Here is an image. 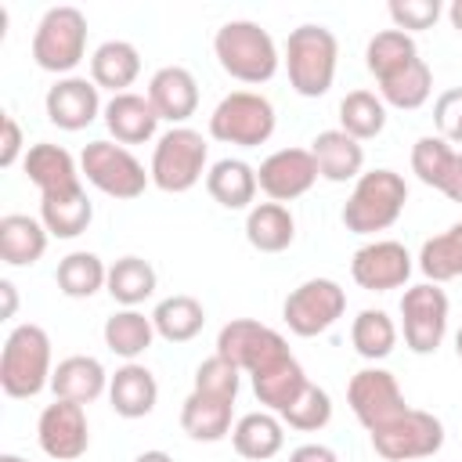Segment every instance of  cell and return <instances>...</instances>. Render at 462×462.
<instances>
[{"instance_id":"53","label":"cell","mask_w":462,"mask_h":462,"mask_svg":"<svg viewBox=\"0 0 462 462\" xmlns=\"http://www.w3.org/2000/svg\"><path fill=\"white\" fill-rule=\"evenodd\" d=\"M455 350H458V357H462V328L455 332Z\"/></svg>"},{"instance_id":"50","label":"cell","mask_w":462,"mask_h":462,"mask_svg":"<svg viewBox=\"0 0 462 462\" xmlns=\"http://www.w3.org/2000/svg\"><path fill=\"white\" fill-rule=\"evenodd\" d=\"M134 462H173V458H170L166 451H141Z\"/></svg>"},{"instance_id":"8","label":"cell","mask_w":462,"mask_h":462,"mask_svg":"<svg viewBox=\"0 0 462 462\" xmlns=\"http://www.w3.org/2000/svg\"><path fill=\"white\" fill-rule=\"evenodd\" d=\"M79 173L112 199H137L152 180V173H144L134 152L112 141H90L79 155Z\"/></svg>"},{"instance_id":"16","label":"cell","mask_w":462,"mask_h":462,"mask_svg":"<svg viewBox=\"0 0 462 462\" xmlns=\"http://www.w3.org/2000/svg\"><path fill=\"white\" fill-rule=\"evenodd\" d=\"M350 274L361 289L368 292H386V289H401L411 274V256L401 242L393 238H379V242H368L354 253L350 260Z\"/></svg>"},{"instance_id":"43","label":"cell","mask_w":462,"mask_h":462,"mask_svg":"<svg viewBox=\"0 0 462 462\" xmlns=\"http://www.w3.org/2000/svg\"><path fill=\"white\" fill-rule=\"evenodd\" d=\"M238 379H242V372L231 361H224L220 354L206 357L195 368V390H209V393H220V397H238Z\"/></svg>"},{"instance_id":"39","label":"cell","mask_w":462,"mask_h":462,"mask_svg":"<svg viewBox=\"0 0 462 462\" xmlns=\"http://www.w3.org/2000/svg\"><path fill=\"white\" fill-rule=\"evenodd\" d=\"M411 58H419V47H415L411 32H401V29H383L365 47V65L375 79H386L390 72L404 69Z\"/></svg>"},{"instance_id":"15","label":"cell","mask_w":462,"mask_h":462,"mask_svg":"<svg viewBox=\"0 0 462 462\" xmlns=\"http://www.w3.org/2000/svg\"><path fill=\"white\" fill-rule=\"evenodd\" d=\"M314 180H318V162L310 148H278L256 170V184L271 202H292L307 195Z\"/></svg>"},{"instance_id":"33","label":"cell","mask_w":462,"mask_h":462,"mask_svg":"<svg viewBox=\"0 0 462 462\" xmlns=\"http://www.w3.org/2000/svg\"><path fill=\"white\" fill-rule=\"evenodd\" d=\"M40 220L54 238H76L90 227L94 220V202L87 199V191H72V195H54V199H40Z\"/></svg>"},{"instance_id":"17","label":"cell","mask_w":462,"mask_h":462,"mask_svg":"<svg viewBox=\"0 0 462 462\" xmlns=\"http://www.w3.org/2000/svg\"><path fill=\"white\" fill-rule=\"evenodd\" d=\"M43 108H47V119L54 126H61V130H83L101 112L97 83L94 79H83V76H65V79H58L47 90Z\"/></svg>"},{"instance_id":"51","label":"cell","mask_w":462,"mask_h":462,"mask_svg":"<svg viewBox=\"0 0 462 462\" xmlns=\"http://www.w3.org/2000/svg\"><path fill=\"white\" fill-rule=\"evenodd\" d=\"M448 18H451V25L462 32V0H451V7H448Z\"/></svg>"},{"instance_id":"13","label":"cell","mask_w":462,"mask_h":462,"mask_svg":"<svg viewBox=\"0 0 462 462\" xmlns=\"http://www.w3.org/2000/svg\"><path fill=\"white\" fill-rule=\"evenodd\" d=\"M346 401H350V411L357 415V422L368 433L390 426L397 415L408 411L404 393H401L397 379L386 368H361L346 386Z\"/></svg>"},{"instance_id":"3","label":"cell","mask_w":462,"mask_h":462,"mask_svg":"<svg viewBox=\"0 0 462 462\" xmlns=\"http://www.w3.org/2000/svg\"><path fill=\"white\" fill-rule=\"evenodd\" d=\"M408 202V184L393 170H368L357 177L350 199L343 202V224L354 235L386 231Z\"/></svg>"},{"instance_id":"25","label":"cell","mask_w":462,"mask_h":462,"mask_svg":"<svg viewBox=\"0 0 462 462\" xmlns=\"http://www.w3.org/2000/svg\"><path fill=\"white\" fill-rule=\"evenodd\" d=\"M47 227L43 220H32L25 213H4L0 217V260L11 267H29L47 249Z\"/></svg>"},{"instance_id":"2","label":"cell","mask_w":462,"mask_h":462,"mask_svg":"<svg viewBox=\"0 0 462 462\" xmlns=\"http://www.w3.org/2000/svg\"><path fill=\"white\" fill-rule=\"evenodd\" d=\"M336 58L339 43L332 29L325 25H296L285 40V69H289V87L300 97H321L332 79H336Z\"/></svg>"},{"instance_id":"38","label":"cell","mask_w":462,"mask_h":462,"mask_svg":"<svg viewBox=\"0 0 462 462\" xmlns=\"http://www.w3.org/2000/svg\"><path fill=\"white\" fill-rule=\"evenodd\" d=\"M419 271L440 285V282H451V278H462V224L448 227L444 235H433L422 242V253H419Z\"/></svg>"},{"instance_id":"22","label":"cell","mask_w":462,"mask_h":462,"mask_svg":"<svg viewBox=\"0 0 462 462\" xmlns=\"http://www.w3.org/2000/svg\"><path fill=\"white\" fill-rule=\"evenodd\" d=\"M108 401H112V411L116 415H123V419H144L155 408V401H159V383H155V375L144 365L126 361L108 379Z\"/></svg>"},{"instance_id":"18","label":"cell","mask_w":462,"mask_h":462,"mask_svg":"<svg viewBox=\"0 0 462 462\" xmlns=\"http://www.w3.org/2000/svg\"><path fill=\"white\" fill-rule=\"evenodd\" d=\"M25 177L40 188V199H54V195H72L79 191V170H76V159L61 148V144H51V141H40L25 152Z\"/></svg>"},{"instance_id":"40","label":"cell","mask_w":462,"mask_h":462,"mask_svg":"<svg viewBox=\"0 0 462 462\" xmlns=\"http://www.w3.org/2000/svg\"><path fill=\"white\" fill-rule=\"evenodd\" d=\"M350 343H354V350L361 354V357H368V361H383V357H390V350H393V343H397V325H393V318L386 314V310H361L357 318H354V325H350Z\"/></svg>"},{"instance_id":"34","label":"cell","mask_w":462,"mask_h":462,"mask_svg":"<svg viewBox=\"0 0 462 462\" xmlns=\"http://www.w3.org/2000/svg\"><path fill=\"white\" fill-rule=\"evenodd\" d=\"M155 339V325L152 318H144L141 310L126 307V310H116L112 318H105V346L126 361L141 357Z\"/></svg>"},{"instance_id":"47","label":"cell","mask_w":462,"mask_h":462,"mask_svg":"<svg viewBox=\"0 0 462 462\" xmlns=\"http://www.w3.org/2000/svg\"><path fill=\"white\" fill-rule=\"evenodd\" d=\"M289 462H339V458H336V451L325 448V444H300V448L289 455Z\"/></svg>"},{"instance_id":"28","label":"cell","mask_w":462,"mask_h":462,"mask_svg":"<svg viewBox=\"0 0 462 462\" xmlns=\"http://www.w3.org/2000/svg\"><path fill=\"white\" fill-rule=\"evenodd\" d=\"M256 188H260L256 184V170L249 162H242V159H220L206 173V191L224 209H245L256 199Z\"/></svg>"},{"instance_id":"44","label":"cell","mask_w":462,"mask_h":462,"mask_svg":"<svg viewBox=\"0 0 462 462\" xmlns=\"http://www.w3.org/2000/svg\"><path fill=\"white\" fill-rule=\"evenodd\" d=\"M393 29L408 32V29H430L440 18V0H393L390 7Z\"/></svg>"},{"instance_id":"27","label":"cell","mask_w":462,"mask_h":462,"mask_svg":"<svg viewBox=\"0 0 462 462\" xmlns=\"http://www.w3.org/2000/svg\"><path fill=\"white\" fill-rule=\"evenodd\" d=\"M231 444L242 458L249 462H267L282 451L285 444V430H282V419L271 415V411H249L235 422L231 430Z\"/></svg>"},{"instance_id":"21","label":"cell","mask_w":462,"mask_h":462,"mask_svg":"<svg viewBox=\"0 0 462 462\" xmlns=\"http://www.w3.org/2000/svg\"><path fill=\"white\" fill-rule=\"evenodd\" d=\"M105 126L119 144H144L155 137L159 112L152 108L148 94H112V101L105 105Z\"/></svg>"},{"instance_id":"49","label":"cell","mask_w":462,"mask_h":462,"mask_svg":"<svg viewBox=\"0 0 462 462\" xmlns=\"http://www.w3.org/2000/svg\"><path fill=\"white\" fill-rule=\"evenodd\" d=\"M0 296H4V318H14V307H18V292H14V285L4 278L0 282Z\"/></svg>"},{"instance_id":"52","label":"cell","mask_w":462,"mask_h":462,"mask_svg":"<svg viewBox=\"0 0 462 462\" xmlns=\"http://www.w3.org/2000/svg\"><path fill=\"white\" fill-rule=\"evenodd\" d=\"M0 462H29V458H22V455H0Z\"/></svg>"},{"instance_id":"5","label":"cell","mask_w":462,"mask_h":462,"mask_svg":"<svg viewBox=\"0 0 462 462\" xmlns=\"http://www.w3.org/2000/svg\"><path fill=\"white\" fill-rule=\"evenodd\" d=\"M206 155H209V144L199 130L170 126L155 141V152H152V170H148L152 184L170 191V195L191 191L206 173Z\"/></svg>"},{"instance_id":"12","label":"cell","mask_w":462,"mask_h":462,"mask_svg":"<svg viewBox=\"0 0 462 462\" xmlns=\"http://www.w3.org/2000/svg\"><path fill=\"white\" fill-rule=\"evenodd\" d=\"M401 318H404V343L415 354H433L448 332V296L440 285L422 282L411 285L401 296Z\"/></svg>"},{"instance_id":"23","label":"cell","mask_w":462,"mask_h":462,"mask_svg":"<svg viewBox=\"0 0 462 462\" xmlns=\"http://www.w3.org/2000/svg\"><path fill=\"white\" fill-rule=\"evenodd\" d=\"M310 155L318 162V177L332 180V184H343V180H354L361 177V166H365V148L361 141H354L350 134L343 130H321L314 141H310Z\"/></svg>"},{"instance_id":"19","label":"cell","mask_w":462,"mask_h":462,"mask_svg":"<svg viewBox=\"0 0 462 462\" xmlns=\"http://www.w3.org/2000/svg\"><path fill=\"white\" fill-rule=\"evenodd\" d=\"M148 101L159 112V119L180 126L199 108V83L184 65H162L148 79Z\"/></svg>"},{"instance_id":"48","label":"cell","mask_w":462,"mask_h":462,"mask_svg":"<svg viewBox=\"0 0 462 462\" xmlns=\"http://www.w3.org/2000/svg\"><path fill=\"white\" fill-rule=\"evenodd\" d=\"M440 191H444L451 202H462V152H455V159H451V170H448V177H444Z\"/></svg>"},{"instance_id":"6","label":"cell","mask_w":462,"mask_h":462,"mask_svg":"<svg viewBox=\"0 0 462 462\" xmlns=\"http://www.w3.org/2000/svg\"><path fill=\"white\" fill-rule=\"evenodd\" d=\"M87 54V18L79 7H51L43 11L32 32V61L43 72H72Z\"/></svg>"},{"instance_id":"42","label":"cell","mask_w":462,"mask_h":462,"mask_svg":"<svg viewBox=\"0 0 462 462\" xmlns=\"http://www.w3.org/2000/svg\"><path fill=\"white\" fill-rule=\"evenodd\" d=\"M451 159H455V148L437 134H430V137H419L415 141V148H411V173L426 184V188H437L440 191V184H444V177H448V170H451Z\"/></svg>"},{"instance_id":"30","label":"cell","mask_w":462,"mask_h":462,"mask_svg":"<svg viewBox=\"0 0 462 462\" xmlns=\"http://www.w3.org/2000/svg\"><path fill=\"white\" fill-rule=\"evenodd\" d=\"M152 325H155V336H162L166 343H188L202 332L206 325V310L195 296L188 292H177V296H166L155 303L152 310Z\"/></svg>"},{"instance_id":"41","label":"cell","mask_w":462,"mask_h":462,"mask_svg":"<svg viewBox=\"0 0 462 462\" xmlns=\"http://www.w3.org/2000/svg\"><path fill=\"white\" fill-rule=\"evenodd\" d=\"M278 415H282V422H285V426L303 430V433H314V430L328 426V419H332V397H328L318 383H310V379H307V386H303V390L292 397V404H289V408H282Z\"/></svg>"},{"instance_id":"29","label":"cell","mask_w":462,"mask_h":462,"mask_svg":"<svg viewBox=\"0 0 462 462\" xmlns=\"http://www.w3.org/2000/svg\"><path fill=\"white\" fill-rule=\"evenodd\" d=\"M245 238H249V245L260 249V253H282V249H289L292 238H296V220H292V213H289L282 202L249 206Z\"/></svg>"},{"instance_id":"36","label":"cell","mask_w":462,"mask_h":462,"mask_svg":"<svg viewBox=\"0 0 462 462\" xmlns=\"http://www.w3.org/2000/svg\"><path fill=\"white\" fill-rule=\"evenodd\" d=\"M54 282H58V289H61L69 300H87V296H94V292L108 282V267L101 263L97 253L76 249V253H69V256L58 263Z\"/></svg>"},{"instance_id":"32","label":"cell","mask_w":462,"mask_h":462,"mask_svg":"<svg viewBox=\"0 0 462 462\" xmlns=\"http://www.w3.org/2000/svg\"><path fill=\"white\" fill-rule=\"evenodd\" d=\"M430 94H433V72L422 58H411L404 69L379 79V97L383 105H393V108H419L430 101Z\"/></svg>"},{"instance_id":"35","label":"cell","mask_w":462,"mask_h":462,"mask_svg":"<svg viewBox=\"0 0 462 462\" xmlns=\"http://www.w3.org/2000/svg\"><path fill=\"white\" fill-rule=\"evenodd\" d=\"M108 296L123 307H137L155 292V267L141 256H119L108 267V282H105Z\"/></svg>"},{"instance_id":"45","label":"cell","mask_w":462,"mask_h":462,"mask_svg":"<svg viewBox=\"0 0 462 462\" xmlns=\"http://www.w3.org/2000/svg\"><path fill=\"white\" fill-rule=\"evenodd\" d=\"M433 123L448 144H462V87H451L433 105Z\"/></svg>"},{"instance_id":"1","label":"cell","mask_w":462,"mask_h":462,"mask_svg":"<svg viewBox=\"0 0 462 462\" xmlns=\"http://www.w3.org/2000/svg\"><path fill=\"white\" fill-rule=\"evenodd\" d=\"M213 54L220 69L242 83H267L278 72V47L271 32L249 18L224 22L213 36Z\"/></svg>"},{"instance_id":"26","label":"cell","mask_w":462,"mask_h":462,"mask_svg":"<svg viewBox=\"0 0 462 462\" xmlns=\"http://www.w3.org/2000/svg\"><path fill=\"white\" fill-rule=\"evenodd\" d=\"M137 76H141V54L126 40H105L90 54V79L97 83V90L105 87L112 94H126V87Z\"/></svg>"},{"instance_id":"11","label":"cell","mask_w":462,"mask_h":462,"mask_svg":"<svg viewBox=\"0 0 462 462\" xmlns=\"http://www.w3.org/2000/svg\"><path fill=\"white\" fill-rule=\"evenodd\" d=\"M217 354L231 361L238 372H260L282 357H289V343L282 332L253 321V318H235L217 332Z\"/></svg>"},{"instance_id":"9","label":"cell","mask_w":462,"mask_h":462,"mask_svg":"<svg viewBox=\"0 0 462 462\" xmlns=\"http://www.w3.org/2000/svg\"><path fill=\"white\" fill-rule=\"evenodd\" d=\"M440 444H444V426L437 415L422 408H408L390 426L372 433V448L386 462H419V458L437 455Z\"/></svg>"},{"instance_id":"4","label":"cell","mask_w":462,"mask_h":462,"mask_svg":"<svg viewBox=\"0 0 462 462\" xmlns=\"http://www.w3.org/2000/svg\"><path fill=\"white\" fill-rule=\"evenodd\" d=\"M51 339L40 325L25 321L11 328L0 354V386L7 397H36L43 386H51Z\"/></svg>"},{"instance_id":"7","label":"cell","mask_w":462,"mask_h":462,"mask_svg":"<svg viewBox=\"0 0 462 462\" xmlns=\"http://www.w3.org/2000/svg\"><path fill=\"white\" fill-rule=\"evenodd\" d=\"M209 134L224 144L256 148L274 134V105L263 94L235 90L220 97V105L209 116Z\"/></svg>"},{"instance_id":"14","label":"cell","mask_w":462,"mask_h":462,"mask_svg":"<svg viewBox=\"0 0 462 462\" xmlns=\"http://www.w3.org/2000/svg\"><path fill=\"white\" fill-rule=\"evenodd\" d=\"M36 437H40L43 455H51V458H58V462H72V458L87 455V448H90V426H87L83 404H76V401H58V397H54V404H47V408L40 411Z\"/></svg>"},{"instance_id":"46","label":"cell","mask_w":462,"mask_h":462,"mask_svg":"<svg viewBox=\"0 0 462 462\" xmlns=\"http://www.w3.org/2000/svg\"><path fill=\"white\" fill-rule=\"evenodd\" d=\"M0 126H4V137H0V166L7 170V166H14L18 155H22V126H18V119L7 116V112H4Z\"/></svg>"},{"instance_id":"10","label":"cell","mask_w":462,"mask_h":462,"mask_svg":"<svg viewBox=\"0 0 462 462\" xmlns=\"http://www.w3.org/2000/svg\"><path fill=\"white\" fill-rule=\"evenodd\" d=\"M343 310H346V292H343L339 282H332V278H310V282L296 285V289L285 296V303H282L285 325H289L296 336H303V339H310V336L332 328V325L343 318Z\"/></svg>"},{"instance_id":"24","label":"cell","mask_w":462,"mask_h":462,"mask_svg":"<svg viewBox=\"0 0 462 462\" xmlns=\"http://www.w3.org/2000/svg\"><path fill=\"white\" fill-rule=\"evenodd\" d=\"M108 375L101 368L97 357L90 354H72L65 361H58L54 375H51V390L58 401H76V404H90L105 393Z\"/></svg>"},{"instance_id":"31","label":"cell","mask_w":462,"mask_h":462,"mask_svg":"<svg viewBox=\"0 0 462 462\" xmlns=\"http://www.w3.org/2000/svg\"><path fill=\"white\" fill-rule=\"evenodd\" d=\"M303 386H307V375H303V368H300V361H296L292 354L282 357V361H274V365H267V368H260V372H253V393H256V401L267 404L271 411L289 408L292 397H296Z\"/></svg>"},{"instance_id":"37","label":"cell","mask_w":462,"mask_h":462,"mask_svg":"<svg viewBox=\"0 0 462 462\" xmlns=\"http://www.w3.org/2000/svg\"><path fill=\"white\" fill-rule=\"evenodd\" d=\"M386 126V105L372 90H350L339 101V130L354 141H372Z\"/></svg>"},{"instance_id":"20","label":"cell","mask_w":462,"mask_h":462,"mask_svg":"<svg viewBox=\"0 0 462 462\" xmlns=\"http://www.w3.org/2000/svg\"><path fill=\"white\" fill-rule=\"evenodd\" d=\"M231 408H235V397H220V393H209V390H195L184 397L180 404V430L191 437V440H224L235 426H231Z\"/></svg>"}]
</instances>
